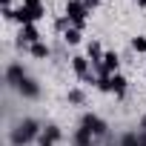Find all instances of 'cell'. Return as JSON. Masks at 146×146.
Instances as JSON below:
<instances>
[{"mask_svg": "<svg viewBox=\"0 0 146 146\" xmlns=\"http://www.w3.org/2000/svg\"><path fill=\"white\" fill-rule=\"evenodd\" d=\"M20 43H29V46L40 43V32H37L35 26H23V29H20Z\"/></svg>", "mask_w": 146, "mask_h": 146, "instance_id": "8992f818", "label": "cell"}, {"mask_svg": "<svg viewBox=\"0 0 146 146\" xmlns=\"http://www.w3.org/2000/svg\"><path fill=\"white\" fill-rule=\"evenodd\" d=\"M32 54H35V57H46V54H49V46H46V43H35V46H32Z\"/></svg>", "mask_w": 146, "mask_h": 146, "instance_id": "8fae6325", "label": "cell"}, {"mask_svg": "<svg viewBox=\"0 0 146 146\" xmlns=\"http://www.w3.org/2000/svg\"><path fill=\"white\" fill-rule=\"evenodd\" d=\"M6 80H9L12 86H20V83L26 80V72H23V66H20V63H12V66L6 69Z\"/></svg>", "mask_w": 146, "mask_h": 146, "instance_id": "277c9868", "label": "cell"}, {"mask_svg": "<svg viewBox=\"0 0 146 146\" xmlns=\"http://www.w3.org/2000/svg\"><path fill=\"white\" fill-rule=\"evenodd\" d=\"M140 129H146V115H143V120H140Z\"/></svg>", "mask_w": 146, "mask_h": 146, "instance_id": "e0dca14e", "label": "cell"}, {"mask_svg": "<svg viewBox=\"0 0 146 146\" xmlns=\"http://www.w3.org/2000/svg\"><path fill=\"white\" fill-rule=\"evenodd\" d=\"M17 89H20V95H23V98H37V92H40V89H37V83H35L32 78H26Z\"/></svg>", "mask_w": 146, "mask_h": 146, "instance_id": "52a82bcc", "label": "cell"}, {"mask_svg": "<svg viewBox=\"0 0 146 146\" xmlns=\"http://www.w3.org/2000/svg\"><path fill=\"white\" fill-rule=\"evenodd\" d=\"M35 137H40V126H37V120H32V117H26L23 123H17V129L12 132V143H15V146H26V143H32Z\"/></svg>", "mask_w": 146, "mask_h": 146, "instance_id": "6da1fadb", "label": "cell"}, {"mask_svg": "<svg viewBox=\"0 0 146 146\" xmlns=\"http://www.w3.org/2000/svg\"><path fill=\"white\" fill-rule=\"evenodd\" d=\"M23 6H40V0H23Z\"/></svg>", "mask_w": 146, "mask_h": 146, "instance_id": "2e32d148", "label": "cell"}, {"mask_svg": "<svg viewBox=\"0 0 146 146\" xmlns=\"http://www.w3.org/2000/svg\"><path fill=\"white\" fill-rule=\"evenodd\" d=\"M132 49L135 52H146V37H135L132 40Z\"/></svg>", "mask_w": 146, "mask_h": 146, "instance_id": "4fadbf2b", "label": "cell"}, {"mask_svg": "<svg viewBox=\"0 0 146 146\" xmlns=\"http://www.w3.org/2000/svg\"><path fill=\"white\" fill-rule=\"evenodd\" d=\"M72 66H75V72L80 78H89V60L86 57H72Z\"/></svg>", "mask_w": 146, "mask_h": 146, "instance_id": "9c48e42d", "label": "cell"}, {"mask_svg": "<svg viewBox=\"0 0 146 146\" xmlns=\"http://www.w3.org/2000/svg\"><path fill=\"white\" fill-rule=\"evenodd\" d=\"M60 135H63V132H60V126H54V123H49V126H46V129L40 132V137H37V143H40V146H54V143L60 140Z\"/></svg>", "mask_w": 146, "mask_h": 146, "instance_id": "3957f363", "label": "cell"}, {"mask_svg": "<svg viewBox=\"0 0 146 146\" xmlns=\"http://www.w3.org/2000/svg\"><path fill=\"white\" fill-rule=\"evenodd\" d=\"M69 100H72V103H83V95H80L78 89H72V92H69Z\"/></svg>", "mask_w": 146, "mask_h": 146, "instance_id": "9a60e30c", "label": "cell"}, {"mask_svg": "<svg viewBox=\"0 0 146 146\" xmlns=\"http://www.w3.org/2000/svg\"><path fill=\"white\" fill-rule=\"evenodd\" d=\"M86 6H83V0H69L66 3V20L75 26V29H83L86 26Z\"/></svg>", "mask_w": 146, "mask_h": 146, "instance_id": "7a4b0ae2", "label": "cell"}, {"mask_svg": "<svg viewBox=\"0 0 146 146\" xmlns=\"http://www.w3.org/2000/svg\"><path fill=\"white\" fill-rule=\"evenodd\" d=\"M120 146H140V137H137V135H126Z\"/></svg>", "mask_w": 146, "mask_h": 146, "instance_id": "5bb4252c", "label": "cell"}, {"mask_svg": "<svg viewBox=\"0 0 146 146\" xmlns=\"http://www.w3.org/2000/svg\"><path fill=\"white\" fill-rule=\"evenodd\" d=\"M109 83H112V92H115V95H123V92H126V78L112 75V78H109Z\"/></svg>", "mask_w": 146, "mask_h": 146, "instance_id": "30bf717a", "label": "cell"}, {"mask_svg": "<svg viewBox=\"0 0 146 146\" xmlns=\"http://www.w3.org/2000/svg\"><path fill=\"white\" fill-rule=\"evenodd\" d=\"M83 126H86L92 135H103V132H106V123H103L98 115H86V117H83Z\"/></svg>", "mask_w": 146, "mask_h": 146, "instance_id": "5b68a950", "label": "cell"}, {"mask_svg": "<svg viewBox=\"0 0 146 146\" xmlns=\"http://www.w3.org/2000/svg\"><path fill=\"white\" fill-rule=\"evenodd\" d=\"M75 143H78V146H92V132H89L86 126H80V129L75 132Z\"/></svg>", "mask_w": 146, "mask_h": 146, "instance_id": "ba28073f", "label": "cell"}, {"mask_svg": "<svg viewBox=\"0 0 146 146\" xmlns=\"http://www.w3.org/2000/svg\"><path fill=\"white\" fill-rule=\"evenodd\" d=\"M137 3H140V6H146V0H137Z\"/></svg>", "mask_w": 146, "mask_h": 146, "instance_id": "ac0fdd59", "label": "cell"}, {"mask_svg": "<svg viewBox=\"0 0 146 146\" xmlns=\"http://www.w3.org/2000/svg\"><path fill=\"white\" fill-rule=\"evenodd\" d=\"M63 37H66V43H78V40H80V29H69Z\"/></svg>", "mask_w": 146, "mask_h": 146, "instance_id": "7c38bea8", "label": "cell"}]
</instances>
